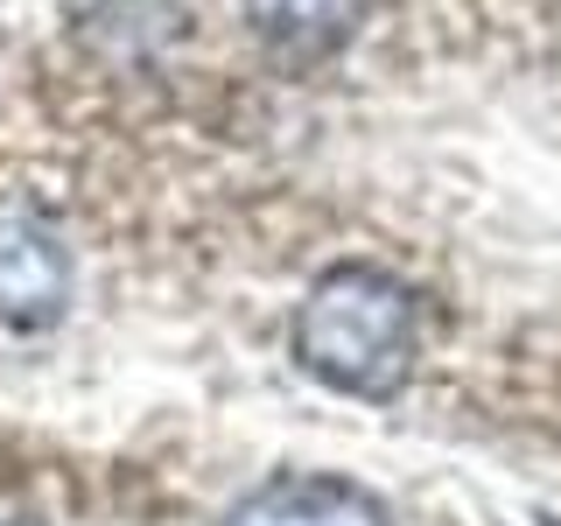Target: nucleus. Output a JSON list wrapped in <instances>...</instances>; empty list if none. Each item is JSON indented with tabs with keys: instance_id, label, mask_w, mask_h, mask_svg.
Returning a JSON list of instances; mask_svg holds the SVG:
<instances>
[{
	"instance_id": "obj_4",
	"label": "nucleus",
	"mask_w": 561,
	"mask_h": 526,
	"mask_svg": "<svg viewBox=\"0 0 561 526\" xmlns=\"http://www.w3.org/2000/svg\"><path fill=\"white\" fill-rule=\"evenodd\" d=\"M365 14H373V0H245V22L267 43V57L295 70L337 57L365 28Z\"/></svg>"
},
{
	"instance_id": "obj_2",
	"label": "nucleus",
	"mask_w": 561,
	"mask_h": 526,
	"mask_svg": "<svg viewBox=\"0 0 561 526\" xmlns=\"http://www.w3.org/2000/svg\"><path fill=\"white\" fill-rule=\"evenodd\" d=\"M70 302V253L49 225L0 218V323L49 330Z\"/></svg>"
},
{
	"instance_id": "obj_1",
	"label": "nucleus",
	"mask_w": 561,
	"mask_h": 526,
	"mask_svg": "<svg viewBox=\"0 0 561 526\" xmlns=\"http://www.w3.org/2000/svg\"><path fill=\"white\" fill-rule=\"evenodd\" d=\"M295 365L309 379H323L330 393L386 400L400 379L414 373L421 351V302L400 274L344 260V267L316 274V288L295 309Z\"/></svg>"
},
{
	"instance_id": "obj_3",
	"label": "nucleus",
	"mask_w": 561,
	"mask_h": 526,
	"mask_svg": "<svg viewBox=\"0 0 561 526\" xmlns=\"http://www.w3.org/2000/svg\"><path fill=\"white\" fill-rule=\"evenodd\" d=\"M225 526H386V505L351 478H267L225 513Z\"/></svg>"
}]
</instances>
